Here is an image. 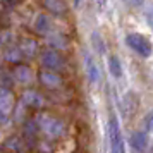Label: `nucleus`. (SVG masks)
Segmentation results:
<instances>
[{
	"label": "nucleus",
	"instance_id": "f257e3e1",
	"mask_svg": "<svg viewBox=\"0 0 153 153\" xmlns=\"http://www.w3.org/2000/svg\"><path fill=\"white\" fill-rule=\"evenodd\" d=\"M126 43L131 50H134L138 55L141 57H150L152 53V45L146 40L143 35H138V33H129L126 36Z\"/></svg>",
	"mask_w": 153,
	"mask_h": 153
},
{
	"label": "nucleus",
	"instance_id": "f03ea898",
	"mask_svg": "<svg viewBox=\"0 0 153 153\" xmlns=\"http://www.w3.org/2000/svg\"><path fill=\"white\" fill-rule=\"evenodd\" d=\"M108 139H110L112 152H117V153L124 152V139H122L119 119L115 115H110V119H108Z\"/></svg>",
	"mask_w": 153,
	"mask_h": 153
},
{
	"label": "nucleus",
	"instance_id": "7ed1b4c3",
	"mask_svg": "<svg viewBox=\"0 0 153 153\" xmlns=\"http://www.w3.org/2000/svg\"><path fill=\"white\" fill-rule=\"evenodd\" d=\"M40 127L48 136H60L64 132V124L59 119L52 117V115H42L40 117Z\"/></svg>",
	"mask_w": 153,
	"mask_h": 153
},
{
	"label": "nucleus",
	"instance_id": "20e7f679",
	"mask_svg": "<svg viewBox=\"0 0 153 153\" xmlns=\"http://www.w3.org/2000/svg\"><path fill=\"white\" fill-rule=\"evenodd\" d=\"M42 64L47 69L57 71V69H62L64 67V59L55 50H43L42 52Z\"/></svg>",
	"mask_w": 153,
	"mask_h": 153
},
{
	"label": "nucleus",
	"instance_id": "39448f33",
	"mask_svg": "<svg viewBox=\"0 0 153 153\" xmlns=\"http://www.w3.org/2000/svg\"><path fill=\"white\" fill-rule=\"evenodd\" d=\"M84 64H86V74H88V79H90L93 84H98L100 81H102V71H100V67H98V64L95 62V59H93L90 53H86Z\"/></svg>",
	"mask_w": 153,
	"mask_h": 153
},
{
	"label": "nucleus",
	"instance_id": "423d86ee",
	"mask_svg": "<svg viewBox=\"0 0 153 153\" xmlns=\"http://www.w3.org/2000/svg\"><path fill=\"white\" fill-rule=\"evenodd\" d=\"M40 81H42V84L45 88H48V90H57V88L62 86V77L59 76L57 72H52V69L40 72Z\"/></svg>",
	"mask_w": 153,
	"mask_h": 153
},
{
	"label": "nucleus",
	"instance_id": "0eeeda50",
	"mask_svg": "<svg viewBox=\"0 0 153 153\" xmlns=\"http://www.w3.org/2000/svg\"><path fill=\"white\" fill-rule=\"evenodd\" d=\"M146 143H148V138H146V132L143 131H134L131 134V139H129V145L134 152H143L146 148Z\"/></svg>",
	"mask_w": 153,
	"mask_h": 153
},
{
	"label": "nucleus",
	"instance_id": "6e6552de",
	"mask_svg": "<svg viewBox=\"0 0 153 153\" xmlns=\"http://www.w3.org/2000/svg\"><path fill=\"white\" fill-rule=\"evenodd\" d=\"M22 102H24L26 105H29V107H40V105L43 103L42 97H40L36 91H31V90H28L24 95H22Z\"/></svg>",
	"mask_w": 153,
	"mask_h": 153
},
{
	"label": "nucleus",
	"instance_id": "1a4fd4ad",
	"mask_svg": "<svg viewBox=\"0 0 153 153\" xmlns=\"http://www.w3.org/2000/svg\"><path fill=\"white\" fill-rule=\"evenodd\" d=\"M108 71H110V74L114 77H120L122 76V65H120L119 57H115V55L108 57Z\"/></svg>",
	"mask_w": 153,
	"mask_h": 153
},
{
	"label": "nucleus",
	"instance_id": "9d476101",
	"mask_svg": "<svg viewBox=\"0 0 153 153\" xmlns=\"http://www.w3.org/2000/svg\"><path fill=\"white\" fill-rule=\"evenodd\" d=\"M35 28H36V31H38L40 35H47V33L50 31V19H48V16H45V14L38 16Z\"/></svg>",
	"mask_w": 153,
	"mask_h": 153
},
{
	"label": "nucleus",
	"instance_id": "9b49d317",
	"mask_svg": "<svg viewBox=\"0 0 153 153\" xmlns=\"http://www.w3.org/2000/svg\"><path fill=\"white\" fill-rule=\"evenodd\" d=\"M14 76L19 83H29V81H31V69L26 67V65H19V67L16 69Z\"/></svg>",
	"mask_w": 153,
	"mask_h": 153
},
{
	"label": "nucleus",
	"instance_id": "f8f14e48",
	"mask_svg": "<svg viewBox=\"0 0 153 153\" xmlns=\"http://www.w3.org/2000/svg\"><path fill=\"white\" fill-rule=\"evenodd\" d=\"M45 4H47V7L52 9L53 12H64V10H65V5H64L62 0H45Z\"/></svg>",
	"mask_w": 153,
	"mask_h": 153
},
{
	"label": "nucleus",
	"instance_id": "ddd939ff",
	"mask_svg": "<svg viewBox=\"0 0 153 153\" xmlns=\"http://www.w3.org/2000/svg\"><path fill=\"white\" fill-rule=\"evenodd\" d=\"M93 43H95V50H97L98 53H105V45H103V40H102V36L98 35V33H93Z\"/></svg>",
	"mask_w": 153,
	"mask_h": 153
},
{
	"label": "nucleus",
	"instance_id": "4468645a",
	"mask_svg": "<svg viewBox=\"0 0 153 153\" xmlns=\"http://www.w3.org/2000/svg\"><path fill=\"white\" fill-rule=\"evenodd\" d=\"M5 57H7V60H12V62H16V60H19V57H21V50L14 48L12 52H7V53H5Z\"/></svg>",
	"mask_w": 153,
	"mask_h": 153
},
{
	"label": "nucleus",
	"instance_id": "2eb2a0df",
	"mask_svg": "<svg viewBox=\"0 0 153 153\" xmlns=\"http://www.w3.org/2000/svg\"><path fill=\"white\" fill-rule=\"evenodd\" d=\"M145 129L146 131H152V114H148L145 119Z\"/></svg>",
	"mask_w": 153,
	"mask_h": 153
},
{
	"label": "nucleus",
	"instance_id": "dca6fc26",
	"mask_svg": "<svg viewBox=\"0 0 153 153\" xmlns=\"http://www.w3.org/2000/svg\"><path fill=\"white\" fill-rule=\"evenodd\" d=\"M126 4H129V5H138V4H141L143 0H124Z\"/></svg>",
	"mask_w": 153,
	"mask_h": 153
}]
</instances>
